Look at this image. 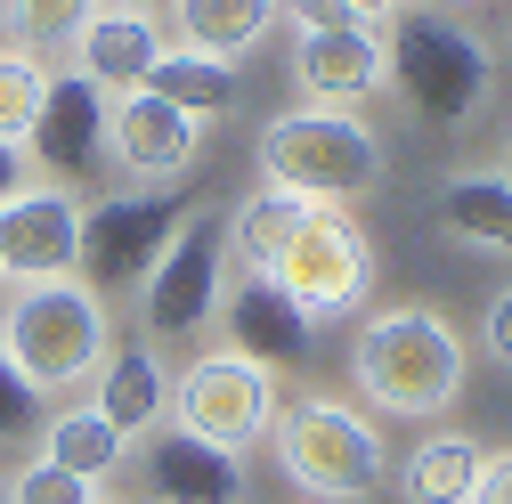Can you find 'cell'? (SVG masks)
<instances>
[{
    "instance_id": "1",
    "label": "cell",
    "mask_w": 512,
    "mask_h": 504,
    "mask_svg": "<svg viewBox=\"0 0 512 504\" xmlns=\"http://www.w3.org/2000/svg\"><path fill=\"white\" fill-rule=\"evenodd\" d=\"M382 82L399 90V106L415 122L464 131V122H480L488 98H496V57H488V41L464 17L407 9V17H391V33H382Z\"/></svg>"
},
{
    "instance_id": "11",
    "label": "cell",
    "mask_w": 512,
    "mask_h": 504,
    "mask_svg": "<svg viewBox=\"0 0 512 504\" xmlns=\"http://www.w3.org/2000/svg\"><path fill=\"white\" fill-rule=\"evenodd\" d=\"M106 155L139 187H179L187 171H196V155H204V122L163 106L155 90H131V98L106 106Z\"/></svg>"
},
{
    "instance_id": "9",
    "label": "cell",
    "mask_w": 512,
    "mask_h": 504,
    "mask_svg": "<svg viewBox=\"0 0 512 504\" xmlns=\"http://www.w3.org/2000/svg\"><path fill=\"white\" fill-rule=\"evenodd\" d=\"M220 285H228V236H220V212H196L155 261V277L139 285L147 342H196L220 318Z\"/></svg>"
},
{
    "instance_id": "34",
    "label": "cell",
    "mask_w": 512,
    "mask_h": 504,
    "mask_svg": "<svg viewBox=\"0 0 512 504\" xmlns=\"http://www.w3.org/2000/svg\"><path fill=\"white\" fill-rule=\"evenodd\" d=\"M504 179H512V139H504Z\"/></svg>"
},
{
    "instance_id": "8",
    "label": "cell",
    "mask_w": 512,
    "mask_h": 504,
    "mask_svg": "<svg viewBox=\"0 0 512 504\" xmlns=\"http://www.w3.org/2000/svg\"><path fill=\"white\" fill-rule=\"evenodd\" d=\"M171 423L244 456L277 431V374L236 350H204V358H187V374H171Z\"/></svg>"
},
{
    "instance_id": "29",
    "label": "cell",
    "mask_w": 512,
    "mask_h": 504,
    "mask_svg": "<svg viewBox=\"0 0 512 504\" xmlns=\"http://www.w3.org/2000/svg\"><path fill=\"white\" fill-rule=\"evenodd\" d=\"M277 9L309 33V25H350V9H342V0H277Z\"/></svg>"
},
{
    "instance_id": "19",
    "label": "cell",
    "mask_w": 512,
    "mask_h": 504,
    "mask_svg": "<svg viewBox=\"0 0 512 504\" xmlns=\"http://www.w3.org/2000/svg\"><path fill=\"white\" fill-rule=\"evenodd\" d=\"M171 25H179V49L236 66V57H252L269 41L277 0H171Z\"/></svg>"
},
{
    "instance_id": "15",
    "label": "cell",
    "mask_w": 512,
    "mask_h": 504,
    "mask_svg": "<svg viewBox=\"0 0 512 504\" xmlns=\"http://www.w3.org/2000/svg\"><path fill=\"white\" fill-rule=\"evenodd\" d=\"M220 334H228V350L252 358V366H293V358H309V334H317V326L285 301V285L236 277V285L220 293Z\"/></svg>"
},
{
    "instance_id": "30",
    "label": "cell",
    "mask_w": 512,
    "mask_h": 504,
    "mask_svg": "<svg viewBox=\"0 0 512 504\" xmlns=\"http://www.w3.org/2000/svg\"><path fill=\"white\" fill-rule=\"evenodd\" d=\"M488 358H504V366H512V285L488 301Z\"/></svg>"
},
{
    "instance_id": "13",
    "label": "cell",
    "mask_w": 512,
    "mask_h": 504,
    "mask_svg": "<svg viewBox=\"0 0 512 504\" xmlns=\"http://www.w3.org/2000/svg\"><path fill=\"white\" fill-rule=\"evenodd\" d=\"M139 472H147V496H155V504H244V488H252V480H244V456L212 448V439L179 431V423L147 431Z\"/></svg>"
},
{
    "instance_id": "4",
    "label": "cell",
    "mask_w": 512,
    "mask_h": 504,
    "mask_svg": "<svg viewBox=\"0 0 512 504\" xmlns=\"http://www.w3.org/2000/svg\"><path fill=\"white\" fill-rule=\"evenodd\" d=\"M350 374L382 415H447L464 391V342L439 309H374L350 342Z\"/></svg>"
},
{
    "instance_id": "3",
    "label": "cell",
    "mask_w": 512,
    "mask_h": 504,
    "mask_svg": "<svg viewBox=\"0 0 512 504\" xmlns=\"http://www.w3.org/2000/svg\"><path fill=\"white\" fill-rule=\"evenodd\" d=\"M261 179L285 187V196H309V204H342L350 196H374L382 187V139L366 114H342V106H285L261 122Z\"/></svg>"
},
{
    "instance_id": "35",
    "label": "cell",
    "mask_w": 512,
    "mask_h": 504,
    "mask_svg": "<svg viewBox=\"0 0 512 504\" xmlns=\"http://www.w3.org/2000/svg\"><path fill=\"white\" fill-rule=\"evenodd\" d=\"M447 9H472V0H447Z\"/></svg>"
},
{
    "instance_id": "18",
    "label": "cell",
    "mask_w": 512,
    "mask_h": 504,
    "mask_svg": "<svg viewBox=\"0 0 512 504\" xmlns=\"http://www.w3.org/2000/svg\"><path fill=\"white\" fill-rule=\"evenodd\" d=\"M309 212H317L309 196H285V187H269V179H261V187H252V196L228 212V228H220V236H228V261H236L244 277H269V269L285 261V244L301 236V220H309Z\"/></svg>"
},
{
    "instance_id": "17",
    "label": "cell",
    "mask_w": 512,
    "mask_h": 504,
    "mask_svg": "<svg viewBox=\"0 0 512 504\" xmlns=\"http://www.w3.org/2000/svg\"><path fill=\"white\" fill-rule=\"evenodd\" d=\"M122 439H139L147 431H163V415H171V366H163V350L155 342H131V350H106V366H98V399H90Z\"/></svg>"
},
{
    "instance_id": "21",
    "label": "cell",
    "mask_w": 512,
    "mask_h": 504,
    "mask_svg": "<svg viewBox=\"0 0 512 504\" xmlns=\"http://www.w3.org/2000/svg\"><path fill=\"white\" fill-rule=\"evenodd\" d=\"M439 220H447V236H464L480 252H512V179L504 171H456L439 187Z\"/></svg>"
},
{
    "instance_id": "5",
    "label": "cell",
    "mask_w": 512,
    "mask_h": 504,
    "mask_svg": "<svg viewBox=\"0 0 512 504\" xmlns=\"http://www.w3.org/2000/svg\"><path fill=\"white\" fill-rule=\"evenodd\" d=\"M269 448L285 464V480L317 504H358L382 488V472H391V456H382V431L366 415H350L342 399H293L277 407V431Z\"/></svg>"
},
{
    "instance_id": "28",
    "label": "cell",
    "mask_w": 512,
    "mask_h": 504,
    "mask_svg": "<svg viewBox=\"0 0 512 504\" xmlns=\"http://www.w3.org/2000/svg\"><path fill=\"white\" fill-rule=\"evenodd\" d=\"M25 187H33V155H25L17 139H0V204H17Z\"/></svg>"
},
{
    "instance_id": "10",
    "label": "cell",
    "mask_w": 512,
    "mask_h": 504,
    "mask_svg": "<svg viewBox=\"0 0 512 504\" xmlns=\"http://www.w3.org/2000/svg\"><path fill=\"white\" fill-rule=\"evenodd\" d=\"M82 269V196L33 179L17 204H0V285H57Z\"/></svg>"
},
{
    "instance_id": "22",
    "label": "cell",
    "mask_w": 512,
    "mask_h": 504,
    "mask_svg": "<svg viewBox=\"0 0 512 504\" xmlns=\"http://www.w3.org/2000/svg\"><path fill=\"white\" fill-rule=\"evenodd\" d=\"M480 448L464 431H431L423 448L399 464V488H407V504H472V488H480Z\"/></svg>"
},
{
    "instance_id": "16",
    "label": "cell",
    "mask_w": 512,
    "mask_h": 504,
    "mask_svg": "<svg viewBox=\"0 0 512 504\" xmlns=\"http://www.w3.org/2000/svg\"><path fill=\"white\" fill-rule=\"evenodd\" d=\"M155 57H163V25H155V17L98 9V17L82 25V41H74V74H82L90 90H106V98H131V90H147Z\"/></svg>"
},
{
    "instance_id": "25",
    "label": "cell",
    "mask_w": 512,
    "mask_h": 504,
    "mask_svg": "<svg viewBox=\"0 0 512 504\" xmlns=\"http://www.w3.org/2000/svg\"><path fill=\"white\" fill-rule=\"evenodd\" d=\"M49 57H25V49H0V139H17L25 147V131L41 122V106H49Z\"/></svg>"
},
{
    "instance_id": "37",
    "label": "cell",
    "mask_w": 512,
    "mask_h": 504,
    "mask_svg": "<svg viewBox=\"0 0 512 504\" xmlns=\"http://www.w3.org/2000/svg\"><path fill=\"white\" fill-rule=\"evenodd\" d=\"M98 504H106V496H98Z\"/></svg>"
},
{
    "instance_id": "2",
    "label": "cell",
    "mask_w": 512,
    "mask_h": 504,
    "mask_svg": "<svg viewBox=\"0 0 512 504\" xmlns=\"http://www.w3.org/2000/svg\"><path fill=\"white\" fill-rule=\"evenodd\" d=\"M114 350V318L82 277L57 285H9L0 293V358H9L41 399L98 383V366Z\"/></svg>"
},
{
    "instance_id": "31",
    "label": "cell",
    "mask_w": 512,
    "mask_h": 504,
    "mask_svg": "<svg viewBox=\"0 0 512 504\" xmlns=\"http://www.w3.org/2000/svg\"><path fill=\"white\" fill-rule=\"evenodd\" d=\"M472 504H512V456H488V464H480V488H472Z\"/></svg>"
},
{
    "instance_id": "6",
    "label": "cell",
    "mask_w": 512,
    "mask_h": 504,
    "mask_svg": "<svg viewBox=\"0 0 512 504\" xmlns=\"http://www.w3.org/2000/svg\"><path fill=\"white\" fill-rule=\"evenodd\" d=\"M187 220H196V212H187L179 187H114V196L82 204V269L74 277L98 301L106 293H139Z\"/></svg>"
},
{
    "instance_id": "32",
    "label": "cell",
    "mask_w": 512,
    "mask_h": 504,
    "mask_svg": "<svg viewBox=\"0 0 512 504\" xmlns=\"http://www.w3.org/2000/svg\"><path fill=\"white\" fill-rule=\"evenodd\" d=\"M342 9H350V17L366 25V17H407V9H415V0H342Z\"/></svg>"
},
{
    "instance_id": "24",
    "label": "cell",
    "mask_w": 512,
    "mask_h": 504,
    "mask_svg": "<svg viewBox=\"0 0 512 504\" xmlns=\"http://www.w3.org/2000/svg\"><path fill=\"white\" fill-rule=\"evenodd\" d=\"M90 17H98V0H0V33H9V49H25V57L74 49Z\"/></svg>"
},
{
    "instance_id": "20",
    "label": "cell",
    "mask_w": 512,
    "mask_h": 504,
    "mask_svg": "<svg viewBox=\"0 0 512 504\" xmlns=\"http://www.w3.org/2000/svg\"><path fill=\"white\" fill-rule=\"evenodd\" d=\"M41 456L57 464V472H74V480H114L122 472V456H131V439H122L98 407H66V415H41Z\"/></svg>"
},
{
    "instance_id": "23",
    "label": "cell",
    "mask_w": 512,
    "mask_h": 504,
    "mask_svg": "<svg viewBox=\"0 0 512 504\" xmlns=\"http://www.w3.org/2000/svg\"><path fill=\"white\" fill-rule=\"evenodd\" d=\"M147 90H155L163 106H179V114L212 122V114L236 106V66H220V57H196V49H163L155 74H147Z\"/></svg>"
},
{
    "instance_id": "12",
    "label": "cell",
    "mask_w": 512,
    "mask_h": 504,
    "mask_svg": "<svg viewBox=\"0 0 512 504\" xmlns=\"http://www.w3.org/2000/svg\"><path fill=\"white\" fill-rule=\"evenodd\" d=\"M293 82H301L309 106L358 114V98L382 90V33L358 25V17H350V25H309V33L293 41Z\"/></svg>"
},
{
    "instance_id": "27",
    "label": "cell",
    "mask_w": 512,
    "mask_h": 504,
    "mask_svg": "<svg viewBox=\"0 0 512 504\" xmlns=\"http://www.w3.org/2000/svg\"><path fill=\"white\" fill-rule=\"evenodd\" d=\"M41 423V391L25 383V374L9 366V358H0V448H17V439Z\"/></svg>"
},
{
    "instance_id": "7",
    "label": "cell",
    "mask_w": 512,
    "mask_h": 504,
    "mask_svg": "<svg viewBox=\"0 0 512 504\" xmlns=\"http://www.w3.org/2000/svg\"><path fill=\"white\" fill-rule=\"evenodd\" d=\"M269 285H285V301L309 326H350L374 293V244L342 204H317L301 220V236L285 244V261L269 269Z\"/></svg>"
},
{
    "instance_id": "26",
    "label": "cell",
    "mask_w": 512,
    "mask_h": 504,
    "mask_svg": "<svg viewBox=\"0 0 512 504\" xmlns=\"http://www.w3.org/2000/svg\"><path fill=\"white\" fill-rule=\"evenodd\" d=\"M9 504H98V488L74 480V472H57L49 456H33V464L9 480Z\"/></svg>"
},
{
    "instance_id": "33",
    "label": "cell",
    "mask_w": 512,
    "mask_h": 504,
    "mask_svg": "<svg viewBox=\"0 0 512 504\" xmlns=\"http://www.w3.org/2000/svg\"><path fill=\"white\" fill-rule=\"evenodd\" d=\"M114 9H131V17H155V9H171V0H114Z\"/></svg>"
},
{
    "instance_id": "36",
    "label": "cell",
    "mask_w": 512,
    "mask_h": 504,
    "mask_svg": "<svg viewBox=\"0 0 512 504\" xmlns=\"http://www.w3.org/2000/svg\"><path fill=\"white\" fill-rule=\"evenodd\" d=\"M0 504H9V488H0Z\"/></svg>"
},
{
    "instance_id": "14",
    "label": "cell",
    "mask_w": 512,
    "mask_h": 504,
    "mask_svg": "<svg viewBox=\"0 0 512 504\" xmlns=\"http://www.w3.org/2000/svg\"><path fill=\"white\" fill-rule=\"evenodd\" d=\"M106 90H90L82 74H57L49 82V106H41V122L25 131V155L49 171V187H66V179H82L90 171V155L106 147Z\"/></svg>"
}]
</instances>
